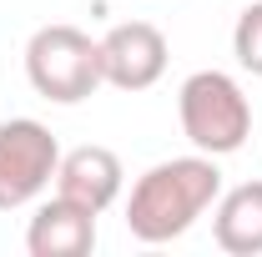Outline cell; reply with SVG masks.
Returning a JSON list of instances; mask_svg holds the SVG:
<instances>
[{"label":"cell","instance_id":"6da1fadb","mask_svg":"<svg viewBox=\"0 0 262 257\" xmlns=\"http://www.w3.org/2000/svg\"><path fill=\"white\" fill-rule=\"evenodd\" d=\"M222 197V166L207 152H187V157H166L146 166L126 197V232L146 247H162L187 237L212 202Z\"/></svg>","mask_w":262,"mask_h":257},{"label":"cell","instance_id":"7a4b0ae2","mask_svg":"<svg viewBox=\"0 0 262 257\" xmlns=\"http://www.w3.org/2000/svg\"><path fill=\"white\" fill-rule=\"evenodd\" d=\"M177 121H182V136L192 141V152L232 157L252 136V101L242 91V81L227 71H217V66L192 71L177 91Z\"/></svg>","mask_w":262,"mask_h":257},{"label":"cell","instance_id":"3957f363","mask_svg":"<svg viewBox=\"0 0 262 257\" xmlns=\"http://www.w3.org/2000/svg\"><path fill=\"white\" fill-rule=\"evenodd\" d=\"M26 81L40 101L56 106H81L106 86L101 76V40L81 31V26H40L26 40Z\"/></svg>","mask_w":262,"mask_h":257},{"label":"cell","instance_id":"277c9868","mask_svg":"<svg viewBox=\"0 0 262 257\" xmlns=\"http://www.w3.org/2000/svg\"><path fill=\"white\" fill-rule=\"evenodd\" d=\"M61 166V141L35 116H10L0 121V212L31 207L35 197L56 182Z\"/></svg>","mask_w":262,"mask_h":257},{"label":"cell","instance_id":"5b68a950","mask_svg":"<svg viewBox=\"0 0 262 257\" xmlns=\"http://www.w3.org/2000/svg\"><path fill=\"white\" fill-rule=\"evenodd\" d=\"M166 61H171V46L151 20H121L101 35V76L116 91H131V96L151 91L166 76Z\"/></svg>","mask_w":262,"mask_h":257},{"label":"cell","instance_id":"8992f818","mask_svg":"<svg viewBox=\"0 0 262 257\" xmlns=\"http://www.w3.org/2000/svg\"><path fill=\"white\" fill-rule=\"evenodd\" d=\"M121 187H126V166H121V157H116L111 146L86 141V146H76V152H61V166H56V192L61 197L91 207L101 217V212L121 197Z\"/></svg>","mask_w":262,"mask_h":257},{"label":"cell","instance_id":"52a82bcc","mask_svg":"<svg viewBox=\"0 0 262 257\" xmlns=\"http://www.w3.org/2000/svg\"><path fill=\"white\" fill-rule=\"evenodd\" d=\"M96 247V212L71 202V197H46L26 227V252L31 257H86Z\"/></svg>","mask_w":262,"mask_h":257},{"label":"cell","instance_id":"ba28073f","mask_svg":"<svg viewBox=\"0 0 262 257\" xmlns=\"http://www.w3.org/2000/svg\"><path fill=\"white\" fill-rule=\"evenodd\" d=\"M212 242L227 257H262V182H237L212 202Z\"/></svg>","mask_w":262,"mask_h":257},{"label":"cell","instance_id":"9c48e42d","mask_svg":"<svg viewBox=\"0 0 262 257\" xmlns=\"http://www.w3.org/2000/svg\"><path fill=\"white\" fill-rule=\"evenodd\" d=\"M232 56H237V66H242L247 76L262 81V0L242 5V15H237V26H232Z\"/></svg>","mask_w":262,"mask_h":257}]
</instances>
